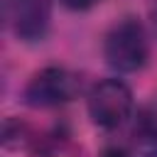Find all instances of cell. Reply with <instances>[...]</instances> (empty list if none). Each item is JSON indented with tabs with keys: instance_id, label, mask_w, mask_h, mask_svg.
Returning <instances> with one entry per match:
<instances>
[{
	"instance_id": "1",
	"label": "cell",
	"mask_w": 157,
	"mask_h": 157,
	"mask_svg": "<svg viewBox=\"0 0 157 157\" xmlns=\"http://www.w3.org/2000/svg\"><path fill=\"white\" fill-rule=\"evenodd\" d=\"M147 54H150V47H147L145 27L132 17L120 20L105 34L103 56H105L108 66L120 74H130V71L142 69L147 61Z\"/></svg>"
},
{
	"instance_id": "2",
	"label": "cell",
	"mask_w": 157,
	"mask_h": 157,
	"mask_svg": "<svg viewBox=\"0 0 157 157\" xmlns=\"http://www.w3.org/2000/svg\"><path fill=\"white\" fill-rule=\"evenodd\" d=\"M81 78L61 66H44L39 69L25 86V103L32 108H52L69 103L78 96Z\"/></svg>"
},
{
	"instance_id": "3",
	"label": "cell",
	"mask_w": 157,
	"mask_h": 157,
	"mask_svg": "<svg viewBox=\"0 0 157 157\" xmlns=\"http://www.w3.org/2000/svg\"><path fill=\"white\" fill-rule=\"evenodd\" d=\"M132 91L120 78H103L88 91V115L98 128L115 130L130 118Z\"/></svg>"
},
{
	"instance_id": "6",
	"label": "cell",
	"mask_w": 157,
	"mask_h": 157,
	"mask_svg": "<svg viewBox=\"0 0 157 157\" xmlns=\"http://www.w3.org/2000/svg\"><path fill=\"white\" fill-rule=\"evenodd\" d=\"M103 157H128V152H125L123 147H108V150L103 152Z\"/></svg>"
},
{
	"instance_id": "4",
	"label": "cell",
	"mask_w": 157,
	"mask_h": 157,
	"mask_svg": "<svg viewBox=\"0 0 157 157\" xmlns=\"http://www.w3.org/2000/svg\"><path fill=\"white\" fill-rule=\"evenodd\" d=\"M5 17L10 20L15 34L20 39H39L52 17V5L49 0H2Z\"/></svg>"
},
{
	"instance_id": "7",
	"label": "cell",
	"mask_w": 157,
	"mask_h": 157,
	"mask_svg": "<svg viewBox=\"0 0 157 157\" xmlns=\"http://www.w3.org/2000/svg\"><path fill=\"white\" fill-rule=\"evenodd\" d=\"M142 157H157V147H152V150H147Z\"/></svg>"
},
{
	"instance_id": "5",
	"label": "cell",
	"mask_w": 157,
	"mask_h": 157,
	"mask_svg": "<svg viewBox=\"0 0 157 157\" xmlns=\"http://www.w3.org/2000/svg\"><path fill=\"white\" fill-rule=\"evenodd\" d=\"M96 2H101V0H61V5L69 7V10H86V7L96 5Z\"/></svg>"
}]
</instances>
